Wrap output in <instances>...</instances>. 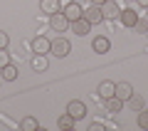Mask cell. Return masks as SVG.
<instances>
[{"mask_svg":"<svg viewBox=\"0 0 148 131\" xmlns=\"http://www.w3.org/2000/svg\"><path fill=\"white\" fill-rule=\"evenodd\" d=\"M89 131H104V126H101V124H91Z\"/></svg>","mask_w":148,"mask_h":131,"instance_id":"obj_24","label":"cell"},{"mask_svg":"<svg viewBox=\"0 0 148 131\" xmlns=\"http://www.w3.org/2000/svg\"><path fill=\"white\" fill-rule=\"evenodd\" d=\"M74 124H77V119H74V116H69L67 111H64V114H59V119H57V126H59V129H64V131L74 129Z\"/></svg>","mask_w":148,"mask_h":131,"instance_id":"obj_15","label":"cell"},{"mask_svg":"<svg viewBox=\"0 0 148 131\" xmlns=\"http://www.w3.org/2000/svg\"><path fill=\"white\" fill-rule=\"evenodd\" d=\"M69 27H72V32H74V35L84 37V35H89V30H91V22L86 20V17H79V20L69 22Z\"/></svg>","mask_w":148,"mask_h":131,"instance_id":"obj_6","label":"cell"},{"mask_svg":"<svg viewBox=\"0 0 148 131\" xmlns=\"http://www.w3.org/2000/svg\"><path fill=\"white\" fill-rule=\"evenodd\" d=\"M101 12H104V20H119V5L114 0H106L104 5H101Z\"/></svg>","mask_w":148,"mask_h":131,"instance_id":"obj_8","label":"cell"},{"mask_svg":"<svg viewBox=\"0 0 148 131\" xmlns=\"http://www.w3.org/2000/svg\"><path fill=\"white\" fill-rule=\"evenodd\" d=\"M17 74H20V69H17L15 64H5V67L0 69V77L5 79V82H15V79H17Z\"/></svg>","mask_w":148,"mask_h":131,"instance_id":"obj_14","label":"cell"},{"mask_svg":"<svg viewBox=\"0 0 148 131\" xmlns=\"http://www.w3.org/2000/svg\"><path fill=\"white\" fill-rule=\"evenodd\" d=\"M114 92H116V82H109V79H106V82H101L99 84V89H96V94L101 97V99H111V97H114Z\"/></svg>","mask_w":148,"mask_h":131,"instance_id":"obj_10","label":"cell"},{"mask_svg":"<svg viewBox=\"0 0 148 131\" xmlns=\"http://www.w3.org/2000/svg\"><path fill=\"white\" fill-rule=\"evenodd\" d=\"M138 5H141V8H148V0H138Z\"/></svg>","mask_w":148,"mask_h":131,"instance_id":"obj_26","label":"cell"},{"mask_svg":"<svg viewBox=\"0 0 148 131\" xmlns=\"http://www.w3.org/2000/svg\"><path fill=\"white\" fill-rule=\"evenodd\" d=\"M5 64H10V54H8L5 50H0V69L5 67Z\"/></svg>","mask_w":148,"mask_h":131,"instance_id":"obj_23","label":"cell"},{"mask_svg":"<svg viewBox=\"0 0 148 131\" xmlns=\"http://www.w3.org/2000/svg\"><path fill=\"white\" fill-rule=\"evenodd\" d=\"M49 27L54 32H64L69 27V20L64 17V12H54V15H49Z\"/></svg>","mask_w":148,"mask_h":131,"instance_id":"obj_5","label":"cell"},{"mask_svg":"<svg viewBox=\"0 0 148 131\" xmlns=\"http://www.w3.org/2000/svg\"><path fill=\"white\" fill-rule=\"evenodd\" d=\"M133 30L138 32V35H143V32H148V20H143V17H138L136 25H133Z\"/></svg>","mask_w":148,"mask_h":131,"instance_id":"obj_21","label":"cell"},{"mask_svg":"<svg viewBox=\"0 0 148 131\" xmlns=\"http://www.w3.org/2000/svg\"><path fill=\"white\" fill-rule=\"evenodd\" d=\"M128 104H131V109H133V111H138V109H143V97H138L136 92H133V94L128 97Z\"/></svg>","mask_w":148,"mask_h":131,"instance_id":"obj_19","label":"cell"},{"mask_svg":"<svg viewBox=\"0 0 148 131\" xmlns=\"http://www.w3.org/2000/svg\"><path fill=\"white\" fill-rule=\"evenodd\" d=\"M121 109H123V101L119 99V97H111V99H106V111H111V114H119Z\"/></svg>","mask_w":148,"mask_h":131,"instance_id":"obj_18","label":"cell"},{"mask_svg":"<svg viewBox=\"0 0 148 131\" xmlns=\"http://www.w3.org/2000/svg\"><path fill=\"white\" fill-rule=\"evenodd\" d=\"M8 45H10V37H8V32L0 30V50H8Z\"/></svg>","mask_w":148,"mask_h":131,"instance_id":"obj_22","label":"cell"},{"mask_svg":"<svg viewBox=\"0 0 148 131\" xmlns=\"http://www.w3.org/2000/svg\"><path fill=\"white\" fill-rule=\"evenodd\" d=\"M30 64H32V69H35V72H45V69L49 67V62H47V57H45V54H35Z\"/></svg>","mask_w":148,"mask_h":131,"instance_id":"obj_16","label":"cell"},{"mask_svg":"<svg viewBox=\"0 0 148 131\" xmlns=\"http://www.w3.org/2000/svg\"><path fill=\"white\" fill-rule=\"evenodd\" d=\"M20 129L22 131H37L40 129V121H37L35 116H25V119L20 121Z\"/></svg>","mask_w":148,"mask_h":131,"instance_id":"obj_17","label":"cell"},{"mask_svg":"<svg viewBox=\"0 0 148 131\" xmlns=\"http://www.w3.org/2000/svg\"><path fill=\"white\" fill-rule=\"evenodd\" d=\"M136 121H138V129H146V131H148V111H146V109H138Z\"/></svg>","mask_w":148,"mask_h":131,"instance_id":"obj_20","label":"cell"},{"mask_svg":"<svg viewBox=\"0 0 148 131\" xmlns=\"http://www.w3.org/2000/svg\"><path fill=\"white\" fill-rule=\"evenodd\" d=\"M62 12H64V17H67L69 22L79 20V17H84V8H82L79 3H69V5H64V8H62Z\"/></svg>","mask_w":148,"mask_h":131,"instance_id":"obj_3","label":"cell"},{"mask_svg":"<svg viewBox=\"0 0 148 131\" xmlns=\"http://www.w3.org/2000/svg\"><path fill=\"white\" fill-rule=\"evenodd\" d=\"M133 94V87L128 82H119L116 84V92H114V97H119L121 101H128V97Z\"/></svg>","mask_w":148,"mask_h":131,"instance_id":"obj_11","label":"cell"},{"mask_svg":"<svg viewBox=\"0 0 148 131\" xmlns=\"http://www.w3.org/2000/svg\"><path fill=\"white\" fill-rule=\"evenodd\" d=\"M67 114L74 116L77 121L84 119V116H86V104H84V101H79V99H72V101L67 104Z\"/></svg>","mask_w":148,"mask_h":131,"instance_id":"obj_2","label":"cell"},{"mask_svg":"<svg viewBox=\"0 0 148 131\" xmlns=\"http://www.w3.org/2000/svg\"><path fill=\"white\" fill-rule=\"evenodd\" d=\"M84 17L91 22V25H99V22H104V12H101V5H91L89 10H84Z\"/></svg>","mask_w":148,"mask_h":131,"instance_id":"obj_9","label":"cell"},{"mask_svg":"<svg viewBox=\"0 0 148 131\" xmlns=\"http://www.w3.org/2000/svg\"><path fill=\"white\" fill-rule=\"evenodd\" d=\"M119 20H121L123 27H133V25H136V20H138V12L133 10V8H123V10L119 12Z\"/></svg>","mask_w":148,"mask_h":131,"instance_id":"obj_7","label":"cell"},{"mask_svg":"<svg viewBox=\"0 0 148 131\" xmlns=\"http://www.w3.org/2000/svg\"><path fill=\"white\" fill-rule=\"evenodd\" d=\"M40 8H42L45 15H54V12H62L59 0H40Z\"/></svg>","mask_w":148,"mask_h":131,"instance_id":"obj_12","label":"cell"},{"mask_svg":"<svg viewBox=\"0 0 148 131\" xmlns=\"http://www.w3.org/2000/svg\"><path fill=\"white\" fill-rule=\"evenodd\" d=\"M49 52L54 54V57H67L69 52H72V42L67 40V37H57V40H52V47H49Z\"/></svg>","mask_w":148,"mask_h":131,"instance_id":"obj_1","label":"cell"},{"mask_svg":"<svg viewBox=\"0 0 148 131\" xmlns=\"http://www.w3.org/2000/svg\"><path fill=\"white\" fill-rule=\"evenodd\" d=\"M49 47H52V40H47L45 35H37L35 40H32V52L35 54H47Z\"/></svg>","mask_w":148,"mask_h":131,"instance_id":"obj_4","label":"cell"},{"mask_svg":"<svg viewBox=\"0 0 148 131\" xmlns=\"http://www.w3.org/2000/svg\"><path fill=\"white\" fill-rule=\"evenodd\" d=\"M91 50L94 52H99V54H104V52H109L111 50V42H109V37H94V42H91Z\"/></svg>","mask_w":148,"mask_h":131,"instance_id":"obj_13","label":"cell"},{"mask_svg":"<svg viewBox=\"0 0 148 131\" xmlns=\"http://www.w3.org/2000/svg\"><path fill=\"white\" fill-rule=\"evenodd\" d=\"M106 0H91V5H104Z\"/></svg>","mask_w":148,"mask_h":131,"instance_id":"obj_25","label":"cell"}]
</instances>
